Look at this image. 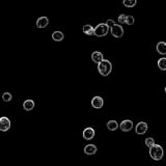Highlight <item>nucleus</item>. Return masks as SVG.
Returning <instances> with one entry per match:
<instances>
[{
	"label": "nucleus",
	"instance_id": "f257e3e1",
	"mask_svg": "<svg viewBox=\"0 0 166 166\" xmlns=\"http://www.w3.org/2000/svg\"><path fill=\"white\" fill-rule=\"evenodd\" d=\"M149 156L153 160H156V161L161 160L164 156L163 147L161 145H159V144H154L153 146L149 147Z\"/></svg>",
	"mask_w": 166,
	"mask_h": 166
},
{
	"label": "nucleus",
	"instance_id": "f03ea898",
	"mask_svg": "<svg viewBox=\"0 0 166 166\" xmlns=\"http://www.w3.org/2000/svg\"><path fill=\"white\" fill-rule=\"evenodd\" d=\"M98 71L102 76H108L112 71V63L107 59H103L98 63Z\"/></svg>",
	"mask_w": 166,
	"mask_h": 166
},
{
	"label": "nucleus",
	"instance_id": "7ed1b4c3",
	"mask_svg": "<svg viewBox=\"0 0 166 166\" xmlns=\"http://www.w3.org/2000/svg\"><path fill=\"white\" fill-rule=\"evenodd\" d=\"M108 31H109V27L107 26L106 23H101V24H99L97 26V27L94 28V34L96 35V37H105V35L108 33Z\"/></svg>",
	"mask_w": 166,
	"mask_h": 166
},
{
	"label": "nucleus",
	"instance_id": "20e7f679",
	"mask_svg": "<svg viewBox=\"0 0 166 166\" xmlns=\"http://www.w3.org/2000/svg\"><path fill=\"white\" fill-rule=\"evenodd\" d=\"M110 32H111L112 37H116V39H119L124 35V28H123L122 25L119 24H115L114 26H112L110 28Z\"/></svg>",
	"mask_w": 166,
	"mask_h": 166
},
{
	"label": "nucleus",
	"instance_id": "39448f33",
	"mask_svg": "<svg viewBox=\"0 0 166 166\" xmlns=\"http://www.w3.org/2000/svg\"><path fill=\"white\" fill-rule=\"evenodd\" d=\"M10 129V121L5 116L0 117V131L6 132Z\"/></svg>",
	"mask_w": 166,
	"mask_h": 166
},
{
	"label": "nucleus",
	"instance_id": "423d86ee",
	"mask_svg": "<svg viewBox=\"0 0 166 166\" xmlns=\"http://www.w3.org/2000/svg\"><path fill=\"white\" fill-rule=\"evenodd\" d=\"M119 128H121V130L124 132L131 131L132 128H133V122L130 121V119H125V121L122 122V124L119 125Z\"/></svg>",
	"mask_w": 166,
	"mask_h": 166
},
{
	"label": "nucleus",
	"instance_id": "0eeeda50",
	"mask_svg": "<svg viewBox=\"0 0 166 166\" xmlns=\"http://www.w3.org/2000/svg\"><path fill=\"white\" fill-rule=\"evenodd\" d=\"M147 124L144 122H140L137 124L136 126V129H135V131H136L137 134H139V135H143L144 133H146V131H147Z\"/></svg>",
	"mask_w": 166,
	"mask_h": 166
},
{
	"label": "nucleus",
	"instance_id": "6e6552de",
	"mask_svg": "<svg viewBox=\"0 0 166 166\" xmlns=\"http://www.w3.org/2000/svg\"><path fill=\"white\" fill-rule=\"evenodd\" d=\"M103 105H104V101H103V99H102L101 97H99V96L94 97V99L92 100V106L94 107V108H96V109L102 108Z\"/></svg>",
	"mask_w": 166,
	"mask_h": 166
},
{
	"label": "nucleus",
	"instance_id": "1a4fd4ad",
	"mask_svg": "<svg viewBox=\"0 0 166 166\" xmlns=\"http://www.w3.org/2000/svg\"><path fill=\"white\" fill-rule=\"evenodd\" d=\"M94 137V130L92 128H86L83 131V138L86 140H92Z\"/></svg>",
	"mask_w": 166,
	"mask_h": 166
},
{
	"label": "nucleus",
	"instance_id": "9d476101",
	"mask_svg": "<svg viewBox=\"0 0 166 166\" xmlns=\"http://www.w3.org/2000/svg\"><path fill=\"white\" fill-rule=\"evenodd\" d=\"M49 24V19L47 17H41L37 19V28H45L47 27V25Z\"/></svg>",
	"mask_w": 166,
	"mask_h": 166
},
{
	"label": "nucleus",
	"instance_id": "9b49d317",
	"mask_svg": "<svg viewBox=\"0 0 166 166\" xmlns=\"http://www.w3.org/2000/svg\"><path fill=\"white\" fill-rule=\"evenodd\" d=\"M92 59L94 63H100L102 60L104 59V57H103V54L99 51H94V53L92 54Z\"/></svg>",
	"mask_w": 166,
	"mask_h": 166
},
{
	"label": "nucleus",
	"instance_id": "f8f14e48",
	"mask_svg": "<svg viewBox=\"0 0 166 166\" xmlns=\"http://www.w3.org/2000/svg\"><path fill=\"white\" fill-rule=\"evenodd\" d=\"M97 151H98V149L94 144H87V145L84 147V153L86 155H94L97 153Z\"/></svg>",
	"mask_w": 166,
	"mask_h": 166
},
{
	"label": "nucleus",
	"instance_id": "ddd939ff",
	"mask_svg": "<svg viewBox=\"0 0 166 166\" xmlns=\"http://www.w3.org/2000/svg\"><path fill=\"white\" fill-rule=\"evenodd\" d=\"M157 52L161 55H165L166 54V43L165 42H159L157 44Z\"/></svg>",
	"mask_w": 166,
	"mask_h": 166
},
{
	"label": "nucleus",
	"instance_id": "4468645a",
	"mask_svg": "<svg viewBox=\"0 0 166 166\" xmlns=\"http://www.w3.org/2000/svg\"><path fill=\"white\" fill-rule=\"evenodd\" d=\"M34 102L32 101V100H26V101H24V103H23V108H24V110H26V111H31V110L34 108Z\"/></svg>",
	"mask_w": 166,
	"mask_h": 166
},
{
	"label": "nucleus",
	"instance_id": "2eb2a0df",
	"mask_svg": "<svg viewBox=\"0 0 166 166\" xmlns=\"http://www.w3.org/2000/svg\"><path fill=\"white\" fill-rule=\"evenodd\" d=\"M52 39L55 42H61L65 39V35H63V33L61 31H54L52 33Z\"/></svg>",
	"mask_w": 166,
	"mask_h": 166
},
{
	"label": "nucleus",
	"instance_id": "dca6fc26",
	"mask_svg": "<svg viewBox=\"0 0 166 166\" xmlns=\"http://www.w3.org/2000/svg\"><path fill=\"white\" fill-rule=\"evenodd\" d=\"M82 30H83V32L87 35H94V28L92 27V25H88V24L84 25L83 28H82Z\"/></svg>",
	"mask_w": 166,
	"mask_h": 166
},
{
	"label": "nucleus",
	"instance_id": "f3484780",
	"mask_svg": "<svg viewBox=\"0 0 166 166\" xmlns=\"http://www.w3.org/2000/svg\"><path fill=\"white\" fill-rule=\"evenodd\" d=\"M107 128L110 131H115L118 128V124H117L116 121H109V122L107 123Z\"/></svg>",
	"mask_w": 166,
	"mask_h": 166
},
{
	"label": "nucleus",
	"instance_id": "a211bd4d",
	"mask_svg": "<svg viewBox=\"0 0 166 166\" xmlns=\"http://www.w3.org/2000/svg\"><path fill=\"white\" fill-rule=\"evenodd\" d=\"M158 67L161 71H166V58L162 57L158 60Z\"/></svg>",
	"mask_w": 166,
	"mask_h": 166
},
{
	"label": "nucleus",
	"instance_id": "6ab92c4d",
	"mask_svg": "<svg viewBox=\"0 0 166 166\" xmlns=\"http://www.w3.org/2000/svg\"><path fill=\"white\" fill-rule=\"evenodd\" d=\"M137 3V0H124L123 1V4L126 6V8H134Z\"/></svg>",
	"mask_w": 166,
	"mask_h": 166
},
{
	"label": "nucleus",
	"instance_id": "aec40b11",
	"mask_svg": "<svg viewBox=\"0 0 166 166\" xmlns=\"http://www.w3.org/2000/svg\"><path fill=\"white\" fill-rule=\"evenodd\" d=\"M12 99V96L10 92H4V94H2V100L4 102H10Z\"/></svg>",
	"mask_w": 166,
	"mask_h": 166
},
{
	"label": "nucleus",
	"instance_id": "412c9836",
	"mask_svg": "<svg viewBox=\"0 0 166 166\" xmlns=\"http://www.w3.org/2000/svg\"><path fill=\"white\" fill-rule=\"evenodd\" d=\"M134 22H135V19H134L133 16H126V24L133 25Z\"/></svg>",
	"mask_w": 166,
	"mask_h": 166
},
{
	"label": "nucleus",
	"instance_id": "4be33fe9",
	"mask_svg": "<svg viewBox=\"0 0 166 166\" xmlns=\"http://www.w3.org/2000/svg\"><path fill=\"white\" fill-rule=\"evenodd\" d=\"M155 144V140L152 137H149V138L145 139V145L149 146V147H151V146H153Z\"/></svg>",
	"mask_w": 166,
	"mask_h": 166
},
{
	"label": "nucleus",
	"instance_id": "5701e85b",
	"mask_svg": "<svg viewBox=\"0 0 166 166\" xmlns=\"http://www.w3.org/2000/svg\"><path fill=\"white\" fill-rule=\"evenodd\" d=\"M118 22L119 24H126V16L125 15L118 16Z\"/></svg>",
	"mask_w": 166,
	"mask_h": 166
},
{
	"label": "nucleus",
	"instance_id": "b1692460",
	"mask_svg": "<svg viewBox=\"0 0 166 166\" xmlns=\"http://www.w3.org/2000/svg\"><path fill=\"white\" fill-rule=\"evenodd\" d=\"M106 24H107V26L109 28H111L112 26H114L115 25V22H114L113 20H111V19H108V20L106 21Z\"/></svg>",
	"mask_w": 166,
	"mask_h": 166
},
{
	"label": "nucleus",
	"instance_id": "393cba45",
	"mask_svg": "<svg viewBox=\"0 0 166 166\" xmlns=\"http://www.w3.org/2000/svg\"><path fill=\"white\" fill-rule=\"evenodd\" d=\"M165 92H166V87H165Z\"/></svg>",
	"mask_w": 166,
	"mask_h": 166
}]
</instances>
